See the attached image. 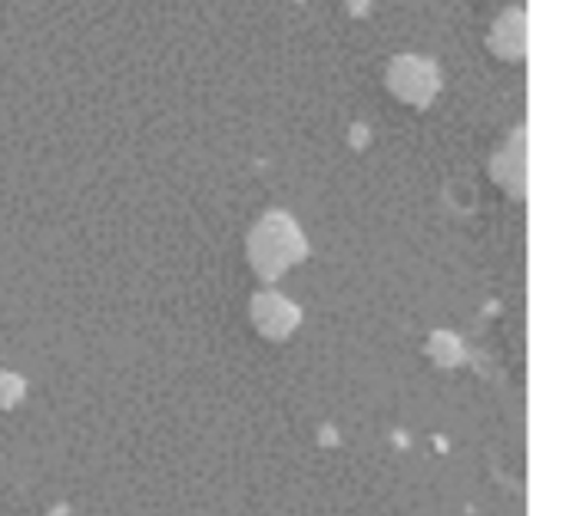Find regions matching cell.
<instances>
[{"instance_id": "obj_1", "label": "cell", "mask_w": 566, "mask_h": 516, "mask_svg": "<svg viewBox=\"0 0 566 516\" xmlns=\"http://www.w3.org/2000/svg\"><path fill=\"white\" fill-rule=\"evenodd\" d=\"M298 255H305V242H302V235H298V229L292 225L289 215H269L255 229V235H252V259H255L259 272L275 275L289 262H295Z\"/></svg>"}, {"instance_id": "obj_2", "label": "cell", "mask_w": 566, "mask_h": 516, "mask_svg": "<svg viewBox=\"0 0 566 516\" xmlns=\"http://www.w3.org/2000/svg\"><path fill=\"white\" fill-rule=\"evenodd\" d=\"M388 89L411 106H428L441 89V73L424 56H395L385 73Z\"/></svg>"}, {"instance_id": "obj_3", "label": "cell", "mask_w": 566, "mask_h": 516, "mask_svg": "<svg viewBox=\"0 0 566 516\" xmlns=\"http://www.w3.org/2000/svg\"><path fill=\"white\" fill-rule=\"evenodd\" d=\"M527 36V20L521 10H507L497 23H494V33H491V50L504 60H517L524 56V40Z\"/></svg>"}]
</instances>
